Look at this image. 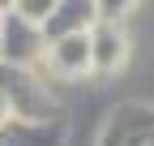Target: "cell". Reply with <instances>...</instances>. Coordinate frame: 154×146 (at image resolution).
Wrapping results in <instances>:
<instances>
[{
	"instance_id": "12",
	"label": "cell",
	"mask_w": 154,
	"mask_h": 146,
	"mask_svg": "<svg viewBox=\"0 0 154 146\" xmlns=\"http://www.w3.org/2000/svg\"><path fill=\"white\" fill-rule=\"evenodd\" d=\"M0 22H5V13H0Z\"/></svg>"
},
{
	"instance_id": "5",
	"label": "cell",
	"mask_w": 154,
	"mask_h": 146,
	"mask_svg": "<svg viewBox=\"0 0 154 146\" xmlns=\"http://www.w3.org/2000/svg\"><path fill=\"white\" fill-rule=\"evenodd\" d=\"M43 65L56 73V78H86L90 69V30L82 34H60V39H47V52H43Z\"/></svg>"
},
{
	"instance_id": "1",
	"label": "cell",
	"mask_w": 154,
	"mask_h": 146,
	"mask_svg": "<svg viewBox=\"0 0 154 146\" xmlns=\"http://www.w3.org/2000/svg\"><path fill=\"white\" fill-rule=\"evenodd\" d=\"M0 95H5L13 120L47 125L56 116V99H51L47 82L34 73V65H9V60H0Z\"/></svg>"
},
{
	"instance_id": "8",
	"label": "cell",
	"mask_w": 154,
	"mask_h": 146,
	"mask_svg": "<svg viewBox=\"0 0 154 146\" xmlns=\"http://www.w3.org/2000/svg\"><path fill=\"white\" fill-rule=\"evenodd\" d=\"M51 9H56V0H13V13L30 17V22H38V26L51 17Z\"/></svg>"
},
{
	"instance_id": "3",
	"label": "cell",
	"mask_w": 154,
	"mask_h": 146,
	"mask_svg": "<svg viewBox=\"0 0 154 146\" xmlns=\"http://www.w3.org/2000/svg\"><path fill=\"white\" fill-rule=\"evenodd\" d=\"M99 146H154V107L146 103H124L107 116Z\"/></svg>"
},
{
	"instance_id": "9",
	"label": "cell",
	"mask_w": 154,
	"mask_h": 146,
	"mask_svg": "<svg viewBox=\"0 0 154 146\" xmlns=\"http://www.w3.org/2000/svg\"><path fill=\"white\" fill-rule=\"evenodd\" d=\"M137 5V0H99V17H111V22H120V17Z\"/></svg>"
},
{
	"instance_id": "6",
	"label": "cell",
	"mask_w": 154,
	"mask_h": 146,
	"mask_svg": "<svg viewBox=\"0 0 154 146\" xmlns=\"http://www.w3.org/2000/svg\"><path fill=\"white\" fill-rule=\"evenodd\" d=\"M99 22V0H56L51 17L43 22L47 39H60V34H82Z\"/></svg>"
},
{
	"instance_id": "10",
	"label": "cell",
	"mask_w": 154,
	"mask_h": 146,
	"mask_svg": "<svg viewBox=\"0 0 154 146\" xmlns=\"http://www.w3.org/2000/svg\"><path fill=\"white\" fill-rule=\"evenodd\" d=\"M13 120V112H9V103H5V95H0V125H9Z\"/></svg>"
},
{
	"instance_id": "2",
	"label": "cell",
	"mask_w": 154,
	"mask_h": 146,
	"mask_svg": "<svg viewBox=\"0 0 154 146\" xmlns=\"http://www.w3.org/2000/svg\"><path fill=\"white\" fill-rule=\"evenodd\" d=\"M43 52H47L43 26L9 9L5 22H0V60H9V65H43Z\"/></svg>"
},
{
	"instance_id": "4",
	"label": "cell",
	"mask_w": 154,
	"mask_h": 146,
	"mask_svg": "<svg viewBox=\"0 0 154 146\" xmlns=\"http://www.w3.org/2000/svg\"><path fill=\"white\" fill-rule=\"evenodd\" d=\"M128 60V34L120 22H111V17H99V22L90 26V69L99 73V78H111V73H120Z\"/></svg>"
},
{
	"instance_id": "11",
	"label": "cell",
	"mask_w": 154,
	"mask_h": 146,
	"mask_svg": "<svg viewBox=\"0 0 154 146\" xmlns=\"http://www.w3.org/2000/svg\"><path fill=\"white\" fill-rule=\"evenodd\" d=\"M9 9H13V0H0V13H9Z\"/></svg>"
},
{
	"instance_id": "7",
	"label": "cell",
	"mask_w": 154,
	"mask_h": 146,
	"mask_svg": "<svg viewBox=\"0 0 154 146\" xmlns=\"http://www.w3.org/2000/svg\"><path fill=\"white\" fill-rule=\"evenodd\" d=\"M56 133L51 129V120L47 125H30V120H9V125H0V146H51Z\"/></svg>"
}]
</instances>
